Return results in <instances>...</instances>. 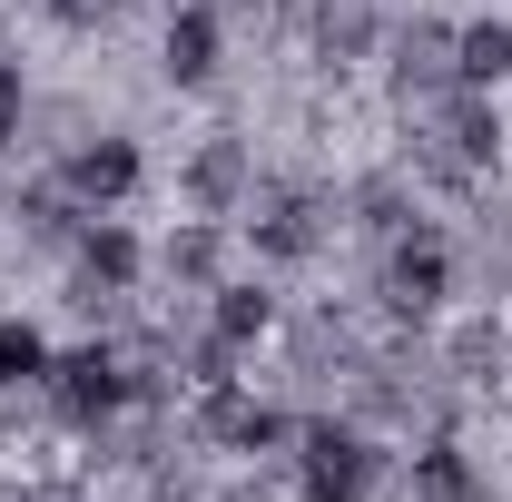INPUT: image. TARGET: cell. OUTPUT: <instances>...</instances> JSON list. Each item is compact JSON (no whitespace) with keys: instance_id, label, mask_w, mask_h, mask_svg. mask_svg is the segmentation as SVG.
Returning <instances> with one entry per match:
<instances>
[{"instance_id":"6da1fadb","label":"cell","mask_w":512,"mask_h":502,"mask_svg":"<svg viewBox=\"0 0 512 502\" xmlns=\"http://www.w3.org/2000/svg\"><path fill=\"white\" fill-rule=\"evenodd\" d=\"M296 483H306V502H355L375 483V443L345 434V424H316L306 453H296Z\"/></svg>"},{"instance_id":"7a4b0ae2","label":"cell","mask_w":512,"mask_h":502,"mask_svg":"<svg viewBox=\"0 0 512 502\" xmlns=\"http://www.w3.org/2000/svg\"><path fill=\"white\" fill-rule=\"evenodd\" d=\"M50 394H60V414L69 424H99V414H119V355H99V345H79V355H50Z\"/></svg>"},{"instance_id":"3957f363","label":"cell","mask_w":512,"mask_h":502,"mask_svg":"<svg viewBox=\"0 0 512 502\" xmlns=\"http://www.w3.org/2000/svg\"><path fill=\"white\" fill-rule=\"evenodd\" d=\"M60 188L79 197V207H119V197L138 188V148H128V138H89V148H69Z\"/></svg>"},{"instance_id":"277c9868","label":"cell","mask_w":512,"mask_h":502,"mask_svg":"<svg viewBox=\"0 0 512 502\" xmlns=\"http://www.w3.org/2000/svg\"><path fill=\"white\" fill-rule=\"evenodd\" d=\"M453 286V256L434 247V237H414V247H394V266H384V306L394 315H434Z\"/></svg>"},{"instance_id":"5b68a950","label":"cell","mask_w":512,"mask_h":502,"mask_svg":"<svg viewBox=\"0 0 512 502\" xmlns=\"http://www.w3.org/2000/svg\"><path fill=\"white\" fill-rule=\"evenodd\" d=\"M207 434L237 443V453H266V443H286V414L256 404V394H237V384L217 375V384H207Z\"/></svg>"},{"instance_id":"8992f818","label":"cell","mask_w":512,"mask_h":502,"mask_svg":"<svg viewBox=\"0 0 512 502\" xmlns=\"http://www.w3.org/2000/svg\"><path fill=\"white\" fill-rule=\"evenodd\" d=\"M512 69V20H463L453 30V89H493Z\"/></svg>"},{"instance_id":"52a82bcc","label":"cell","mask_w":512,"mask_h":502,"mask_svg":"<svg viewBox=\"0 0 512 502\" xmlns=\"http://www.w3.org/2000/svg\"><path fill=\"white\" fill-rule=\"evenodd\" d=\"M128 276H138V237H128V227H109V217H99V227L79 237V286H89V296H119Z\"/></svg>"},{"instance_id":"ba28073f","label":"cell","mask_w":512,"mask_h":502,"mask_svg":"<svg viewBox=\"0 0 512 502\" xmlns=\"http://www.w3.org/2000/svg\"><path fill=\"white\" fill-rule=\"evenodd\" d=\"M207 69H217V10H178V20H168V79H207Z\"/></svg>"},{"instance_id":"9c48e42d","label":"cell","mask_w":512,"mask_h":502,"mask_svg":"<svg viewBox=\"0 0 512 502\" xmlns=\"http://www.w3.org/2000/svg\"><path fill=\"white\" fill-rule=\"evenodd\" d=\"M0 384H50V345L20 315H0Z\"/></svg>"},{"instance_id":"30bf717a","label":"cell","mask_w":512,"mask_h":502,"mask_svg":"<svg viewBox=\"0 0 512 502\" xmlns=\"http://www.w3.org/2000/svg\"><path fill=\"white\" fill-rule=\"evenodd\" d=\"M237 188H247V148H237V138H217V148L197 158V207H227Z\"/></svg>"},{"instance_id":"8fae6325","label":"cell","mask_w":512,"mask_h":502,"mask_svg":"<svg viewBox=\"0 0 512 502\" xmlns=\"http://www.w3.org/2000/svg\"><path fill=\"white\" fill-rule=\"evenodd\" d=\"M414 483H424L434 502H463V493H473V473H463V453H453V443H434V453L414 463Z\"/></svg>"},{"instance_id":"7c38bea8","label":"cell","mask_w":512,"mask_h":502,"mask_svg":"<svg viewBox=\"0 0 512 502\" xmlns=\"http://www.w3.org/2000/svg\"><path fill=\"white\" fill-rule=\"evenodd\" d=\"M256 247H266V256H306V247H316V227H306V207L286 197V207H276V217L256 227Z\"/></svg>"},{"instance_id":"4fadbf2b","label":"cell","mask_w":512,"mask_h":502,"mask_svg":"<svg viewBox=\"0 0 512 502\" xmlns=\"http://www.w3.org/2000/svg\"><path fill=\"white\" fill-rule=\"evenodd\" d=\"M168 266H178V276H207V266H217V237H178Z\"/></svg>"},{"instance_id":"5bb4252c","label":"cell","mask_w":512,"mask_h":502,"mask_svg":"<svg viewBox=\"0 0 512 502\" xmlns=\"http://www.w3.org/2000/svg\"><path fill=\"white\" fill-rule=\"evenodd\" d=\"M10 128H20V60H0V148H10Z\"/></svg>"}]
</instances>
